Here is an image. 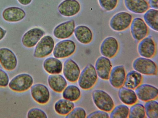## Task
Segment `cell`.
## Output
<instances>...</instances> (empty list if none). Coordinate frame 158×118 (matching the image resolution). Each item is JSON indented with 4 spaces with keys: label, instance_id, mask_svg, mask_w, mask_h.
Masks as SVG:
<instances>
[{
    "label": "cell",
    "instance_id": "obj_1",
    "mask_svg": "<svg viewBox=\"0 0 158 118\" xmlns=\"http://www.w3.org/2000/svg\"><path fill=\"white\" fill-rule=\"evenodd\" d=\"M98 76L94 66L89 63L81 70L77 81L78 86L84 90L92 88L96 83Z\"/></svg>",
    "mask_w": 158,
    "mask_h": 118
},
{
    "label": "cell",
    "instance_id": "obj_2",
    "mask_svg": "<svg viewBox=\"0 0 158 118\" xmlns=\"http://www.w3.org/2000/svg\"><path fill=\"white\" fill-rule=\"evenodd\" d=\"M32 76L27 73L19 74L14 77L9 81V88L18 92L26 91L30 88L34 84Z\"/></svg>",
    "mask_w": 158,
    "mask_h": 118
},
{
    "label": "cell",
    "instance_id": "obj_3",
    "mask_svg": "<svg viewBox=\"0 0 158 118\" xmlns=\"http://www.w3.org/2000/svg\"><path fill=\"white\" fill-rule=\"evenodd\" d=\"M93 101L99 109L110 112L114 106V100L111 96L105 91L96 89L92 93Z\"/></svg>",
    "mask_w": 158,
    "mask_h": 118
},
{
    "label": "cell",
    "instance_id": "obj_4",
    "mask_svg": "<svg viewBox=\"0 0 158 118\" xmlns=\"http://www.w3.org/2000/svg\"><path fill=\"white\" fill-rule=\"evenodd\" d=\"M55 45L54 39L51 36H44L35 46L33 57L36 58L46 57L52 53Z\"/></svg>",
    "mask_w": 158,
    "mask_h": 118
},
{
    "label": "cell",
    "instance_id": "obj_5",
    "mask_svg": "<svg viewBox=\"0 0 158 118\" xmlns=\"http://www.w3.org/2000/svg\"><path fill=\"white\" fill-rule=\"evenodd\" d=\"M132 19V16L129 13L119 12L111 17L109 21V25L115 31H123L130 26Z\"/></svg>",
    "mask_w": 158,
    "mask_h": 118
},
{
    "label": "cell",
    "instance_id": "obj_6",
    "mask_svg": "<svg viewBox=\"0 0 158 118\" xmlns=\"http://www.w3.org/2000/svg\"><path fill=\"white\" fill-rule=\"evenodd\" d=\"M132 66L134 70L141 74L147 75L157 74V65L150 58L143 57H137L133 61Z\"/></svg>",
    "mask_w": 158,
    "mask_h": 118
},
{
    "label": "cell",
    "instance_id": "obj_7",
    "mask_svg": "<svg viewBox=\"0 0 158 118\" xmlns=\"http://www.w3.org/2000/svg\"><path fill=\"white\" fill-rule=\"evenodd\" d=\"M76 45L70 39H64L57 42L55 45L52 52L53 57L59 59L68 57L75 52Z\"/></svg>",
    "mask_w": 158,
    "mask_h": 118
},
{
    "label": "cell",
    "instance_id": "obj_8",
    "mask_svg": "<svg viewBox=\"0 0 158 118\" xmlns=\"http://www.w3.org/2000/svg\"><path fill=\"white\" fill-rule=\"evenodd\" d=\"M30 92L33 99L39 104H46L50 100V91L44 84L38 83L33 84L30 88Z\"/></svg>",
    "mask_w": 158,
    "mask_h": 118
},
{
    "label": "cell",
    "instance_id": "obj_9",
    "mask_svg": "<svg viewBox=\"0 0 158 118\" xmlns=\"http://www.w3.org/2000/svg\"><path fill=\"white\" fill-rule=\"evenodd\" d=\"M81 70L78 64L71 58L66 59L63 63V75L69 82L77 81Z\"/></svg>",
    "mask_w": 158,
    "mask_h": 118
},
{
    "label": "cell",
    "instance_id": "obj_10",
    "mask_svg": "<svg viewBox=\"0 0 158 118\" xmlns=\"http://www.w3.org/2000/svg\"><path fill=\"white\" fill-rule=\"evenodd\" d=\"M45 34V31L41 28H32L23 34L21 39L22 44L26 48H32L35 46Z\"/></svg>",
    "mask_w": 158,
    "mask_h": 118
},
{
    "label": "cell",
    "instance_id": "obj_11",
    "mask_svg": "<svg viewBox=\"0 0 158 118\" xmlns=\"http://www.w3.org/2000/svg\"><path fill=\"white\" fill-rule=\"evenodd\" d=\"M0 64L5 70L12 71L15 69L18 60L14 53L6 47L0 48Z\"/></svg>",
    "mask_w": 158,
    "mask_h": 118
},
{
    "label": "cell",
    "instance_id": "obj_12",
    "mask_svg": "<svg viewBox=\"0 0 158 118\" xmlns=\"http://www.w3.org/2000/svg\"><path fill=\"white\" fill-rule=\"evenodd\" d=\"M130 26L131 35L136 41L139 42L147 36L148 27L142 18H134L132 19Z\"/></svg>",
    "mask_w": 158,
    "mask_h": 118
},
{
    "label": "cell",
    "instance_id": "obj_13",
    "mask_svg": "<svg viewBox=\"0 0 158 118\" xmlns=\"http://www.w3.org/2000/svg\"><path fill=\"white\" fill-rule=\"evenodd\" d=\"M119 47V43L116 38L113 36H108L102 41L100 46V52L102 56L111 58L116 55Z\"/></svg>",
    "mask_w": 158,
    "mask_h": 118
},
{
    "label": "cell",
    "instance_id": "obj_14",
    "mask_svg": "<svg viewBox=\"0 0 158 118\" xmlns=\"http://www.w3.org/2000/svg\"><path fill=\"white\" fill-rule=\"evenodd\" d=\"M156 50V44L151 35L147 36L139 42L137 51L141 57L152 58L155 54Z\"/></svg>",
    "mask_w": 158,
    "mask_h": 118
},
{
    "label": "cell",
    "instance_id": "obj_15",
    "mask_svg": "<svg viewBox=\"0 0 158 118\" xmlns=\"http://www.w3.org/2000/svg\"><path fill=\"white\" fill-rule=\"evenodd\" d=\"M138 99L146 102L156 99L158 96V90L155 86L148 84H140L135 89Z\"/></svg>",
    "mask_w": 158,
    "mask_h": 118
},
{
    "label": "cell",
    "instance_id": "obj_16",
    "mask_svg": "<svg viewBox=\"0 0 158 118\" xmlns=\"http://www.w3.org/2000/svg\"><path fill=\"white\" fill-rule=\"evenodd\" d=\"M75 28V22L74 20L67 21L56 26L53 29V34L57 39H65L71 36Z\"/></svg>",
    "mask_w": 158,
    "mask_h": 118
},
{
    "label": "cell",
    "instance_id": "obj_17",
    "mask_svg": "<svg viewBox=\"0 0 158 118\" xmlns=\"http://www.w3.org/2000/svg\"><path fill=\"white\" fill-rule=\"evenodd\" d=\"M126 70L123 65H117L112 68L108 79L110 85L114 88H119L124 85L126 75Z\"/></svg>",
    "mask_w": 158,
    "mask_h": 118
},
{
    "label": "cell",
    "instance_id": "obj_18",
    "mask_svg": "<svg viewBox=\"0 0 158 118\" xmlns=\"http://www.w3.org/2000/svg\"><path fill=\"white\" fill-rule=\"evenodd\" d=\"M81 5L77 0H64L57 7L59 14L65 17H71L77 14L81 10Z\"/></svg>",
    "mask_w": 158,
    "mask_h": 118
},
{
    "label": "cell",
    "instance_id": "obj_19",
    "mask_svg": "<svg viewBox=\"0 0 158 118\" xmlns=\"http://www.w3.org/2000/svg\"><path fill=\"white\" fill-rule=\"evenodd\" d=\"M25 10L21 8L15 6L7 7L2 13L3 19L8 22H17L22 20L26 16Z\"/></svg>",
    "mask_w": 158,
    "mask_h": 118
},
{
    "label": "cell",
    "instance_id": "obj_20",
    "mask_svg": "<svg viewBox=\"0 0 158 118\" xmlns=\"http://www.w3.org/2000/svg\"><path fill=\"white\" fill-rule=\"evenodd\" d=\"M94 66L98 77L103 80L108 79L112 67L110 58L102 56H100L96 60Z\"/></svg>",
    "mask_w": 158,
    "mask_h": 118
},
{
    "label": "cell",
    "instance_id": "obj_21",
    "mask_svg": "<svg viewBox=\"0 0 158 118\" xmlns=\"http://www.w3.org/2000/svg\"><path fill=\"white\" fill-rule=\"evenodd\" d=\"M47 83L52 90L58 93H61L68 85V81L61 74L49 75L47 78Z\"/></svg>",
    "mask_w": 158,
    "mask_h": 118
},
{
    "label": "cell",
    "instance_id": "obj_22",
    "mask_svg": "<svg viewBox=\"0 0 158 118\" xmlns=\"http://www.w3.org/2000/svg\"><path fill=\"white\" fill-rule=\"evenodd\" d=\"M42 66L44 71L49 75L60 74L62 73L63 63L60 59L51 57L44 60Z\"/></svg>",
    "mask_w": 158,
    "mask_h": 118
},
{
    "label": "cell",
    "instance_id": "obj_23",
    "mask_svg": "<svg viewBox=\"0 0 158 118\" xmlns=\"http://www.w3.org/2000/svg\"><path fill=\"white\" fill-rule=\"evenodd\" d=\"M73 33L77 41L82 44H89L93 39V34L91 30L85 25L77 26L75 28Z\"/></svg>",
    "mask_w": 158,
    "mask_h": 118
},
{
    "label": "cell",
    "instance_id": "obj_24",
    "mask_svg": "<svg viewBox=\"0 0 158 118\" xmlns=\"http://www.w3.org/2000/svg\"><path fill=\"white\" fill-rule=\"evenodd\" d=\"M123 3L129 11L136 14L144 13L149 8L146 0H123Z\"/></svg>",
    "mask_w": 158,
    "mask_h": 118
},
{
    "label": "cell",
    "instance_id": "obj_25",
    "mask_svg": "<svg viewBox=\"0 0 158 118\" xmlns=\"http://www.w3.org/2000/svg\"><path fill=\"white\" fill-rule=\"evenodd\" d=\"M75 106L74 102L62 97L55 102L53 107L56 114L60 116H65Z\"/></svg>",
    "mask_w": 158,
    "mask_h": 118
},
{
    "label": "cell",
    "instance_id": "obj_26",
    "mask_svg": "<svg viewBox=\"0 0 158 118\" xmlns=\"http://www.w3.org/2000/svg\"><path fill=\"white\" fill-rule=\"evenodd\" d=\"M118 96L121 102L126 105H131L138 100L136 94L133 89L123 86L119 88Z\"/></svg>",
    "mask_w": 158,
    "mask_h": 118
},
{
    "label": "cell",
    "instance_id": "obj_27",
    "mask_svg": "<svg viewBox=\"0 0 158 118\" xmlns=\"http://www.w3.org/2000/svg\"><path fill=\"white\" fill-rule=\"evenodd\" d=\"M142 74L133 70L129 71L126 74L124 83L125 87L132 89H135L142 81Z\"/></svg>",
    "mask_w": 158,
    "mask_h": 118
},
{
    "label": "cell",
    "instance_id": "obj_28",
    "mask_svg": "<svg viewBox=\"0 0 158 118\" xmlns=\"http://www.w3.org/2000/svg\"><path fill=\"white\" fill-rule=\"evenodd\" d=\"M62 97L70 101H77L81 95V89L75 85H68L61 93Z\"/></svg>",
    "mask_w": 158,
    "mask_h": 118
},
{
    "label": "cell",
    "instance_id": "obj_29",
    "mask_svg": "<svg viewBox=\"0 0 158 118\" xmlns=\"http://www.w3.org/2000/svg\"><path fill=\"white\" fill-rule=\"evenodd\" d=\"M145 22L152 30L158 31V10L153 9H148L143 15Z\"/></svg>",
    "mask_w": 158,
    "mask_h": 118
},
{
    "label": "cell",
    "instance_id": "obj_30",
    "mask_svg": "<svg viewBox=\"0 0 158 118\" xmlns=\"http://www.w3.org/2000/svg\"><path fill=\"white\" fill-rule=\"evenodd\" d=\"M129 108L125 104H120L114 106L109 115L110 118H127L128 117Z\"/></svg>",
    "mask_w": 158,
    "mask_h": 118
},
{
    "label": "cell",
    "instance_id": "obj_31",
    "mask_svg": "<svg viewBox=\"0 0 158 118\" xmlns=\"http://www.w3.org/2000/svg\"><path fill=\"white\" fill-rule=\"evenodd\" d=\"M144 108L146 116L149 118L158 117V103L153 100L145 102Z\"/></svg>",
    "mask_w": 158,
    "mask_h": 118
},
{
    "label": "cell",
    "instance_id": "obj_32",
    "mask_svg": "<svg viewBox=\"0 0 158 118\" xmlns=\"http://www.w3.org/2000/svg\"><path fill=\"white\" fill-rule=\"evenodd\" d=\"M146 117L144 105L137 102L131 105L129 108V118H145Z\"/></svg>",
    "mask_w": 158,
    "mask_h": 118
},
{
    "label": "cell",
    "instance_id": "obj_33",
    "mask_svg": "<svg viewBox=\"0 0 158 118\" xmlns=\"http://www.w3.org/2000/svg\"><path fill=\"white\" fill-rule=\"evenodd\" d=\"M27 117L28 118H47L48 115L42 109L36 107L31 108L28 111Z\"/></svg>",
    "mask_w": 158,
    "mask_h": 118
},
{
    "label": "cell",
    "instance_id": "obj_34",
    "mask_svg": "<svg viewBox=\"0 0 158 118\" xmlns=\"http://www.w3.org/2000/svg\"><path fill=\"white\" fill-rule=\"evenodd\" d=\"M87 113L85 110L81 106L75 107L70 113L65 116L66 118H86Z\"/></svg>",
    "mask_w": 158,
    "mask_h": 118
},
{
    "label": "cell",
    "instance_id": "obj_35",
    "mask_svg": "<svg viewBox=\"0 0 158 118\" xmlns=\"http://www.w3.org/2000/svg\"><path fill=\"white\" fill-rule=\"evenodd\" d=\"M100 6L104 10L110 11L117 7L118 0H98Z\"/></svg>",
    "mask_w": 158,
    "mask_h": 118
},
{
    "label": "cell",
    "instance_id": "obj_36",
    "mask_svg": "<svg viewBox=\"0 0 158 118\" xmlns=\"http://www.w3.org/2000/svg\"><path fill=\"white\" fill-rule=\"evenodd\" d=\"M109 115L107 112L100 110H97L90 113L87 115V118H109Z\"/></svg>",
    "mask_w": 158,
    "mask_h": 118
},
{
    "label": "cell",
    "instance_id": "obj_37",
    "mask_svg": "<svg viewBox=\"0 0 158 118\" xmlns=\"http://www.w3.org/2000/svg\"><path fill=\"white\" fill-rule=\"evenodd\" d=\"M9 82V78L7 73L0 68V87H6Z\"/></svg>",
    "mask_w": 158,
    "mask_h": 118
},
{
    "label": "cell",
    "instance_id": "obj_38",
    "mask_svg": "<svg viewBox=\"0 0 158 118\" xmlns=\"http://www.w3.org/2000/svg\"><path fill=\"white\" fill-rule=\"evenodd\" d=\"M148 2L149 6L152 9L158 10V0H148Z\"/></svg>",
    "mask_w": 158,
    "mask_h": 118
},
{
    "label": "cell",
    "instance_id": "obj_39",
    "mask_svg": "<svg viewBox=\"0 0 158 118\" xmlns=\"http://www.w3.org/2000/svg\"><path fill=\"white\" fill-rule=\"evenodd\" d=\"M6 33L7 31L0 26V41L4 38Z\"/></svg>",
    "mask_w": 158,
    "mask_h": 118
},
{
    "label": "cell",
    "instance_id": "obj_40",
    "mask_svg": "<svg viewBox=\"0 0 158 118\" xmlns=\"http://www.w3.org/2000/svg\"><path fill=\"white\" fill-rule=\"evenodd\" d=\"M32 0H17L18 2L23 6H27L30 4Z\"/></svg>",
    "mask_w": 158,
    "mask_h": 118
}]
</instances>
